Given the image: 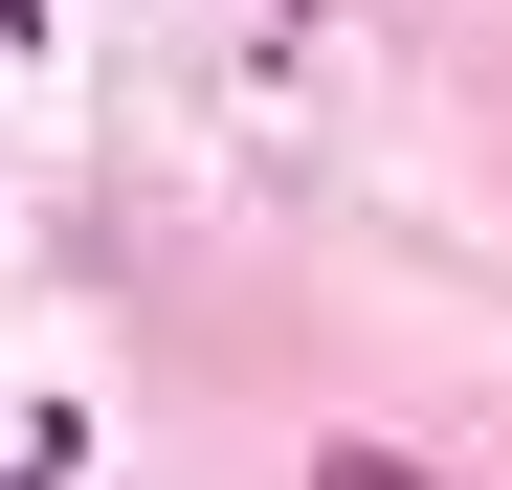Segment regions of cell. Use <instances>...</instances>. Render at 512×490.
Segmentation results:
<instances>
[{"label": "cell", "instance_id": "obj_1", "mask_svg": "<svg viewBox=\"0 0 512 490\" xmlns=\"http://www.w3.org/2000/svg\"><path fill=\"white\" fill-rule=\"evenodd\" d=\"M312 490H423V468H401V446H334V468H312Z\"/></svg>", "mask_w": 512, "mask_h": 490}]
</instances>
